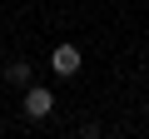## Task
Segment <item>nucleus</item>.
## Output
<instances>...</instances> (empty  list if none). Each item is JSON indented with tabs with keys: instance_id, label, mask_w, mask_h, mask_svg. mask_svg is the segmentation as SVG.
Here are the masks:
<instances>
[{
	"instance_id": "obj_4",
	"label": "nucleus",
	"mask_w": 149,
	"mask_h": 139,
	"mask_svg": "<svg viewBox=\"0 0 149 139\" xmlns=\"http://www.w3.org/2000/svg\"><path fill=\"white\" fill-rule=\"evenodd\" d=\"M80 139H100V129H95V124H85V129H80Z\"/></svg>"
},
{
	"instance_id": "obj_3",
	"label": "nucleus",
	"mask_w": 149,
	"mask_h": 139,
	"mask_svg": "<svg viewBox=\"0 0 149 139\" xmlns=\"http://www.w3.org/2000/svg\"><path fill=\"white\" fill-rule=\"evenodd\" d=\"M5 80H15V85H30V65H25V60L5 65Z\"/></svg>"
},
{
	"instance_id": "obj_2",
	"label": "nucleus",
	"mask_w": 149,
	"mask_h": 139,
	"mask_svg": "<svg viewBox=\"0 0 149 139\" xmlns=\"http://www.w3.org/2000/svg\"><path fill=\"white\" fill-rule=\"evenodd\" d=\"M50 109H55V95H50L45 85H30V90H25V114H30V119H45Z\"/></svg>"
},
{
	"instance_id": "obj_1",
	"label": "nucleus",
	"mask_w": 149,
	"mask_h": 139,
	"mask_svg": "<svg viewBox=\"0 0 149 139\" xmlns=\"http://www.w3.org/2000/svg\"><path fill=\"white\" fill-rule=\"evenodd\" d=\"M50 70H55L60 80L80 75V50H74V45H55V55H50Z\"/></svg>"
}]
</instances>
